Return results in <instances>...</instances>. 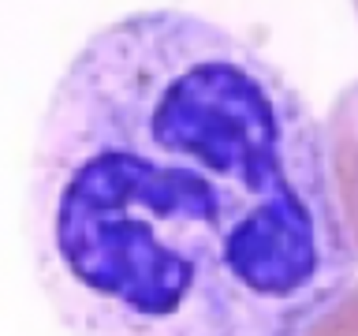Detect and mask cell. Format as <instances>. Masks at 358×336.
<instances>
[{"instance_id": "7a4b0ae2", "label": "cell", "mask_w": 358, "mask_h": 336, "mask_svg": "<svg viewBox=\"0 0 358 336\" xmlns=\"http://www.w3.org/2000/svg\"><path fill=\"white\" fill-rule=\"evenodd\" d=\"M324 150H329V176L340 220L358 251V78L347 83L332 101L329 123H324Z\"/></svg>"}, {"instance_id": "6da1fadb", "label": "cell", "mask_w": 358, "mask_h": 336, "mask_svg": "<svg viewBox=\"0 0 358 336\" xmlns=\"http://www.w3.org/2000/svg\"><path fill=\"white\" fill-rule=\"evenodd\" d=\"M27 239L71 336H302L358 280L324 123L254 41L187 8L120 15L71 56Z\"/></svg>"}, {"instance_id": "3957f363", "label": "cell", "mask_w": 358, "mask_h": 336, "mask_svg": "<svg viewBox=\"0 0 358 336\" xmlns=\"http://www.w3.org/2000/svg\"><path fill=\"white\" fill-rule=\"evenodd\" d=\"M302 336H358V280L306 325Z\"/></svg>"}, {"instance_id": "277c9868", "label": "cell", "mask_w": 358, "mask_h": 336, "mask_svg": "<svg viewBox=\"0 0 358 336\" xmlns=\"http://www.w3.org/2000/svg\"><path fill=\"white\" fill-rule=\"evenodd\" d=\"M351 8H355V15H358V0H351Z\"/></svg>"}]
</instances>
